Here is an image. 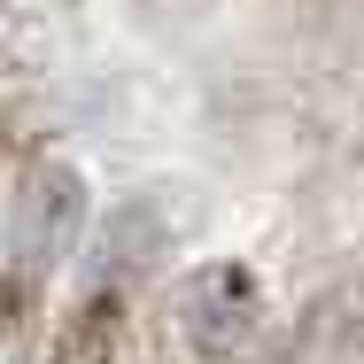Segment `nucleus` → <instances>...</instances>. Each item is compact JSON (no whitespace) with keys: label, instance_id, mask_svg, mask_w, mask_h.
Here are the masks:
<instances>
[{"label":"nucleus","instance_id":"f257e3e1","mask_svg":"<svg viewBox=\"0 0 364 364\" xmlns=\"http://www.w3.org/2000/svg\"><path fill=\"white\" fill-rule=\"evenodd\" d=\"M302 364H364V357H349V349H326V357H302Z\"/></svg>","mask_w":364,"mask_h":364}]
</instances>
